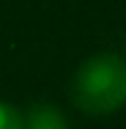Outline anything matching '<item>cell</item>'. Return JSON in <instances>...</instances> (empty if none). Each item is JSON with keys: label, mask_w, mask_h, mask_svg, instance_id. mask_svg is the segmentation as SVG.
I'll return each instance as SVG.
<instances>
[{"label": "cell", "mask_w": 126, "mask_h": 129, "mask_svg": "<svg viewBox=\"0 0 126 129\" xmlns=\"http://www.w3.org/2000/svg\"><path fill=\"white\" fill-rule=\"evenodd\" d=\"M71 99L88 115H110L126 104V60L112 52L88 58L71 80Z\"/></svg>", "instance_id": "6da1fadb"}, {"label": "cell", "mask_w": 126, "mask_h": 129, "mask_svg": "<svg viewBox=\"0 0 126 129\" xmlns=\"http://www.w3.org/2000/svg\"><path fill=\"white\" fill-rule=\"evenodd\" d=\"M25 129H69L63 113L52 104H33L25 118Z\"/></svg>", "instance_id": "7a4b0ae2"}, {"label": "cell", "mask_w": 126, "mask_h": 129, "mask_svg": "<svg viewBox=\"0 0 126 129\" xmlns=\"http://www.w3.org/2000/svg\"><path fill=\"white\" fill-rule=\"evenodd\" d=\"M0 129H25L22 113L8 102H0Z\"/></svg>", "instance_id": "3957f363"}]
</instances>
